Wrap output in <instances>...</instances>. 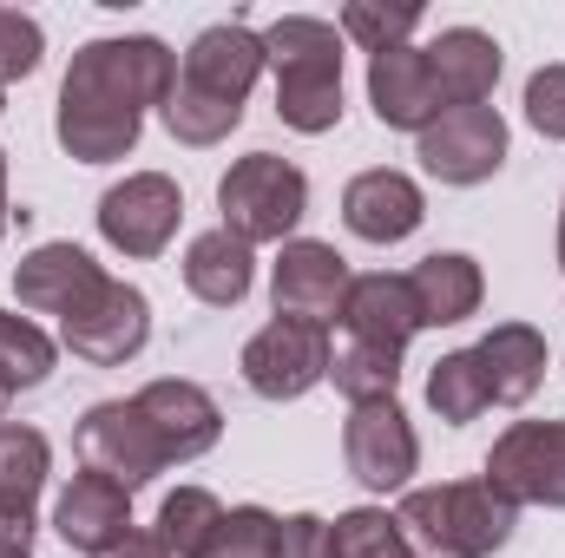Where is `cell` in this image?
<instances>
[{
  "instance_id": "obj_1",
  "label": "cell",
  "mask_w": 565,
  "mask_h": 558,
  "mask_svg": "<svg viewBox=\"0 0 565 558\" xmlns=\"http://www.w3.org/2000/svg\"><path fill=\"white\" fill-rule=\"evenodd\" d=\"M171 86H178V53L151 33H119V40L79 46L60 79V119H53L66 158H79V164L126 158L145 132V112L151 106L164 112Z\"/></svg>"
},
{
  "instance_id": "obj_2",
  "label": "cell",
  "mask_w": 565,
  "mask_h": 558,
  "mask_svg": "<svg viewBox=\"0 0 565 558\" xmlns=\"http://www.w3.org/2000/svg\"><path fill=\"white\" fill-rule=\"evenodd\" d=\"M264 60L277 73V119L289 132H335L342 126V26L289 13L264 26Z\"/></svg>"
},
{
  "instance_id": "obj_3",
  "label": "cell",
  "mask_w": 565,
  "mask_h": 558,
  "mask_svg": "<svg viewBox=\"0 0 565 558\" xmlns=\"http://www.w3.org/2000/svg\"><path fill=\"white\" fill-rule=\"evenodd\" d=\"M395 519L422 558H493L513 539L520 506H507L487 480H440V486H408Z\"/></svg>"
},
{
  "instance_id": "obj_4",
  "label": "cell",
  "mask_w": 565,
  "mask_h": 558,
  "mask_svg": "<svg viewBox=\"0 0 565 558\" xmlns=\"http://www.w3.org/2000/svg\"><path fill=\"white\" fill-rule=\"evenodd\" d=\"M217 211H224V230L244 237L250 250L257 244H289V230L309 211V178L289 158H277V151H250V158H237L224 171Z\"/></svg>"
},
{
  "instance_id": "obj_5",
  "label": "cell",
  "mask_w": 565,
  "mask_h": 558,
  "mask_svg": "<svg viewBox=\"0 0 565 558\" xmlns=\"http://www.w3.org/2000/svg\"><path fill=\"white\" fill-rule=\"evenodd\" d=\"M480 480L507 506H565V420H513Z\"/></svg>"
},
{
  "instance_id": "obj_6",
  "label": "cell",
  "mask_w": 565,
  "mask_h": 558,
  "mask_svg": "<svg viewBox=\"0 0 565 558\" xmlns=\"http://www.w3.org/2000/svg\"><path fill=\"white\" fill-rule=\"evenodd\" d=\"M79 460H86V473H106L113 486H126V493H139L145 480H158L164 466H171V453H164V440H158V427L145 420L139 401H99V408H86L79 420Z\"/></svg>"
},
{
  "instance_id": "obj_7",
  "label": "cell",
  "mask_w": 565,
  "mask_h": 558,
  "mask_svg": "<svg viewBox=\"0 0 565 558\" xmlns=\"http://www.w3.org/2000/svg\"><path fill=\"white\" fill-rule=\"evenodd\" d=\"M60 342L79 362H93V368L132 362L145 342H151V302H145V289H132V282H119V277H99L93 296L60 322Z\"/></svg>"
},
{
  "instance_id": "obj_8",
  "label": "cell",
  "mask_w": 565,
  "mask_h": 558,
  "mask_svg": "<svg viewBox=\"0 0 565 558\" xmlns=\"http://www.w3.org/2000/svg\"><path fill=\"white\" fill-rule=\"evenodd\" d=\"M329 329H316V322H264L250 342H244V382H250V395H264V401H302L316 382H329Z\"/></svg>"
},
{
  "instance_id": "obj_9",
  "label": "cell",
  "mask_w": 565,
  "mask_h": 558,
  "mask_svg": "<svg viewBox=\"0 0 565 558\" xmlns=\"http://www.w3.org/2000/svg\"><path fill=\"white\" fill-rule=\"evenodd\" d=\"M178 217H184V191L164 171H132L99 197V237L126 257H164V244L178 237Z\"/></svg>"
},
{
  "instance_id": "obj_10",
  "label": "cell",
  "mask_w": 565,
  "mask_h": 558,
  "mask_svg": "<svg viewBox=\"0 0 565 558\" xmlns=\"http://www.w3.org/2000/svg\"><path fill=\"white\" fill-rule=\"evenodd\" d=\"M415 158L427 164V178H440V184H487L507 164V119L493 106H447L422 132Z\"/></svg>"
},
{
  "instance_id": "obj_11",
  "label": "cell",
  "mask_w": 565,
  "mask_h": 558,
  "mask_svg": "<svg viewBox=\"0 0 565 558\" xmlns=\"http://www.w3.org/2000/svg\"><path fill=\"white\" fill-rule=\"evenodd\" d=\"M342 453H349V473L369 486V493H402L422 466V440H415V420L402 415L395 401H369V408H349L342 427Z\"/></svg>"
},
{
  "instance_id": "obj_12",
  "label": "cell",
  "mask_w": 565,
  "mask_h": 558,
  "mask_svg": "<svg viewBox=\"0 0 565 558\" xmlns=\"http://www.w3.org/2000/svg\"><path fill=\"white\" fill-rule=\"evenodd\" d=\"M349 264H342V250L335 244H316V237H289L277 257V270H270V302H277V315L289 322H316V329H329L335 315H342V296H349Z\"/></svg>"
},
{
  "instance_id": "obj_13",
  "label": "cell",
  "mask_w": 565,
  "mask_h": 558,
  "mask_svg": "<svg viewBox=\"0 0 565 558\" xmlns=\"http://www.w3.org/2000/svg\"><path fill=\"white\" fill-rule=\"evenodd\" d=\"M264 66H270V60H264V33L224 20V26H204V33L184 46L178 86H191V93H204V99H217V106H244L250 86L264 79Z\"/></svg>"
},
{
  "instance_id": "obj_14",
  "label": "cell",
  "mask_w": 565,
  "mask_h": 558,
  "mask_svg": "<svg viewBox=\"0 0 565 558\" xmlns=\"http://www.w3.org/2000/svg\"><path fill=\"white\" fill-rule=\"evenodd\" d=\"M369 106L388 132H415L422 139L427 126L447 112L440 99V79L427 66V46H395V53H375L369 60Z\"/></svg>"
},
{
  "instance_id": "obj_15",
  "label": "cell",
  "mask_w": 565,
  "mask_h": 558,
  "mask_svg": "<svg viewBox=\"0 0 565 558\" xmlns=\"http://www.w3.org/2000/svg\"><path fill=\"white\" fill-rule=\"evenodd\" d=\"M53 533L86 558H113L132 539V493L113 486L106 473H73V486L53 506Z\"/></svg>"
},
{
  "instance_id": "obj_16",
  "label": "cell",
  "mask_w": 565,
  "mask_h": 558,
  "mask_svg": "<svg viewBox=\"0 0 565 558\" xmlns=\"http://www.w3.org/2000/svg\"><path fill=\"white\" fill-rule=\"evenodd\" d=\"M427 217L422 204V184L408 178V171H362V178H349V191H342V224L362 237V244H402V237H415Z\"/></svg>"
},
{
  "instance_id": "obj_17",
  "label": "cell",
  "mask_w": 565,
  "mask_h": 558,
  "mask_svg": "<svg viewBox=\"0 0 565 558\" xmlns=\"http://www.w3.org/2000/svg\"><path fill=\"white\" fill-rule=\"evenodd\" d=\"M335 322L349 329V342H369V348H388V355H402L422 335L415 289H408V277H388V270H369V277L349 282Z\"/></svg>"
},
{
  "instance_id": "obj_18",
  "label": "cell",
  "mask_w": 565,
  "mask_h": 558,
  "mask_svg": "<svg viewBox=\"0 0 565 558\" xmlns=\"http://www.w3.org/2000/svg\"><path fill=\"white\" fill-rule=\"evenodd\" d=\"M132 401H139L145 420L158 427V440H164L171 466H184V460L211 453V447H217V433H224V415H217V401H211L198 382H178V375H164V382H145Z\"/></svg>"
},
{
  "instance_id": "obj_19",
  "label": "cell",
  "mask_w": 565,
  "mask_h": 558,
  "mask_svg": "<svg viewBox=\"0 0 565 558\" xmlns=\"http://www.w3.org/2000/svg\"><path fill=\"white\" fill-rule=\"evenodd\" d=\"M106 277L79 244H40L33 257H20V270H13V296H20V309H33V315H73L86 296H93V282Z\"/></svg>"
},
{
  "instance_id": "obj_20",
  "label": "cell",
  "mask_w": 565,
  "mask_h": 558,
  "mask_svg": "<svg viewBox=\"0 0 565 558\" xmlns=\"http://www.w3.org/2000/svg\"><path fill=\"white\" fill-rule=\"evenodd\" d=\"M473 362H480V375H487V395H493L500 408H520V401H533V388L546 382V335H540L533 322H500V329H487V335L473 342Z\"/></svg>"
},
{
  "instance_id": "obj_21",
  "label": "cell",
  "mask_w": 565,
  "mask_h": 558,
  "mask_svg": "<svg viewBox=\"0 0 565 558\" xmlns=\"http://www.w3.org/2000/svg\"><path fill=\"white\" fill-rule=\"evenodd\" d=\"M427 66L440 79V99L447 106H487L493 86H500V40L480 33V26H447L427 46Z\"/></svg>"
},
{
  "instance_id": "obj_22",
  "label": "cell",
  "mask_w": 565,
  "mask_h": 558,
  "mask_svg": "<svg viewBox=\"0 0 565 558\" xmlns=\"http://www.w3.org/2000/svg\"><path fill=\"white\" fill-rule=\"evenodd\" d=\"M250 282H257V250H250L244 237H231L224 224L204 230V237H191V250H184V289H191L198 302L237 309V302L250 296Z\"/></svg>"
},
{
  "instance_id": "obj_23",
  "label": "cell",
  "mask_w": 565,
  "mask_h": 558,
  "mask_svg": "<svg viewBox=\"0 0 565 558\" xmlns=\"http://www.w3.org/2000/svg\"><path fill=\"white\" fill-rule=\"evenodd\" d=\"M408 289H415L422 329H454V322H467V315L480 309L487 277H480L473 257H460V250H434V257H422V264L408 270Z\"/></svg>"
},
{
  "instance_id": "obj_24",
  "label": "cell",
  "mask_w": 565,
  "mask_h": 558,
  "mask_svg": "<svg viewBox=\"0 0 565 558\" xmlns=\"http://www.w3.org/2000/svg\"><path fill=\"white\" fill-rule=\"evenodd\" d=\"M46 466H53L46 433L26 420H0V519H33L46 493Z\"/></svg>"
},
{
  "instance_id": "obj_25",
  "label": "cell",
  "mask_w": 565,
  "mask_h": 558,
  "mask_svg": "<svg viewBox=\"0 0 565 558\" xmlns=\"http://www.w3.org/2000/svg\"><path fill=\"white\" fill-rule=\"evenodd\" d=\"M217 526H224V506H217V493H204V486H178V493L158 506V539H164L171 558H211Z\"/></svg>"
},
{
  "instance_id": "obj_26",
  "label": "cell",
  "mask_w": 565,
  "mask_h": 558,
  "mask_svg": "<svg viewBox=\"0 0 565 558\" xmlns=\"http://www.w3.org/2000/svg\"><path fill=\"white\" fill-rule=\"evenodd\" d=\"M53 355H60V342H53L40 322L0 309V395H7V401L26 395V388H40V382L53 375Z\"/></svg>"
},
{
  "instance_id": "obj_27",
  "label": "cell",
  "mask_w": 565,
  "mask_h": 558,
  "mask_svg": "<svg viewBox=\"0 0 565 558\" xmlns=\"http://www.w3.org/2000/svg\"><path fill=\"white\" fill-rule=\"evenodd\" d=\"M427 408L447 420V427H467V420H480L487 408H493V395H487V375H480L473 348H454V355H440V362H434V375H427Z\"/></svg>"
},
{
  "instance_id": "obj_28",
  "label": "cell",
  "mask_w": 565,
  "mask_h": 558,
  "mask_svg": "<svg viewBox=\"0 0 565 558\" xmlns=\"http://www.w3.org/2000/svg\"><path fill=\"white\" fill-rule=\"evenodd\" d=\"M329 382L349 395V408L395 401V388H402V355H388V348H369V342H342V348L329 355Z\"/></svg>"
},
{
  "instance_id": "obj_29",
  "label": "cell",
  "mask_w": 565,
  "mask_h": 558,
  "mask_svg": "<svg viewBox=\"0 0 565 558\" xmlns=\"http://www.w3.org/2000/svg\"><path fill=\"white\" fill-rule=\"evenodd\" d=\"M329 558H422L408 546L402 519H388L382 506H355L329 526Z\"/></svg>"
},
{
  "instance_id": "obj_30",
  "label": "cell",
  "mask_w": 565,
  "mask_h": 558,
  "mask_svg": "<svg viewBox=\"0 0 565 558\" xmlns=\"http://www.w3.org/2000/svg\"><path fill=\"white\" fill-rule=\"evenodd\" d=\"M237 119H244V106H217V99H204V93H191V86H171V99H164V126H171V139L178 144L231 139Z\"/></svg>"
},
{
  "instance_id": "obj_31",
  "label": "cell",
  "mask_w": 565,
  "mask_h": 558,
  "mask_svg": "<svg viewBox=\"0 0 565 558\" xmlns=\"http://www.w3.org/2000/svg\"><path fill=\"white\" fill-rule=\"evenodd\" d=\"M415 7H382V0H349L342 7V40H355L369 60L375 53H395V46H408V33H415Z\"/></svg>"
},
{
  "instance_id": "obj_32",
  "label": "cell",
  "mask_w": 565,
  "mask_h": 558,
  "mask_svg": "<svg viewBox=\"0 0 565 558\" xmlns=\"http://www.w3.org/2000/svg\"><path fill=\"white\" fill-rule=\"evenodd\" d=\"M277 533H282L277 513H264V506H231L224 526H217L211 558H277Z\"/></svg>"
},
{
  "instance_id": "obj_33",
  "label": "cell",
  "mask_w": 565,
  "mask_h": 558,
  "mask_svg": "<svg viewBox=\"0 0 565 558\" xmlns=\"http://www.w3.org/2000/svg\"><path fill=\"white\" fill-rule=\"evenodd\" d=\"M40 53H46V33L40 20H26L20 7H0V86L40 73Z\"/></svg>"
},
{
  "instance_id": "obj_34",
  "label": "cell",
  "mask_w": 565,
  "mask_h": 558,
  "mask_svg": "<svg viewBox=\"0 0 565 558\" xmlns=\"http://www.w3.org/2000/svg\"><path fill=\"white\" fill-rule=\"evenodd\" d=\"M526 126L540 139H565V66H540L526 79Z\"/></svg>"
},
{
  "instance_id": "obj_35",
  "label": "cell",
  "mask_w": 565,
  "mask_h": 558,
  "mask_svg": "<svg viewBox=\"0 0 565 558\" xmlns=\"http://www.w3.org/2000/svg\"><path fill=\"white\" fill-rule=\"evenodd\" d=\"M277 558H329V519H316V513H296V519H282Z\"/></svg>"
},
{
  "instance_id": "obj_36",
  "label": "cell",
  "mask_w": 565,
  "mask_h": 558,
  "mask_svg": "<svg viewBox=\"0 0 565 558\" xmlns=\"http://www.w3.org/2000/svg\"><path fill=\"white\" fill-rule=\"evenodd\" d=\"M0 558H33V519H0Z\"/></svg>"
},
{
  "instance_id": "obj_37",
  "label": "cell",
  "mask_w": 565,
  "mask_h": 558,
  "mask_svg": "<svg viewBox=\"0 0 565 558\" xmlns=\"http://www.w3.org/2000/svg\"><path fill=\"white\" fill-rule=\"evenodd\" d=\"M113 558H171V552H164V539H158V533H132Z\"/></svg>"
},
{
  "instance_id": "obj_38",
  "label": "cell",
  "mask_w": 565,
  "mask_h": 558,
  "mask_svg": "<svg viewBox=\"0 0 565 558\" xmlns=\"http://www.w3.org/2000/svg\"><path fill=\"white\" fill-rule=\"evenodd\" d=\"M7 217L13 211H7V151H0V237H7Z\"/></svg>"
},
{
  "instance_id": "obj_39",
  "label": "cell",
  "mask_w": 565,
  "mask_h": 558,
  "mask_svg": "<svg viewBox=\"0 0 565 558\" xmlns=\"http://www.w3.org/2000/svg\"><path fill=\"white\" fill-rule=\"evenodd\" d=\"M559 250H565V204H559Z\"/></svg>"
},
{
  "instance_id": "obj_40",
  "label": "cell",
  "mask_w": 565,
  "mask_h": 558,
  "mask_svg": "<svg viewBox=\"0 0 565 558\" xmlns=\"http://www.w3.org/2000/svg\"><path fill=\"white\" fill-rule=\"evenodd\" d=\"M0 106H7V86H0Z\"/></svg>"
},
{
  "instance_id": "obj_41",
  "label": "cell",
  "mask_w": 565,
  "mask_h": 558,
  "mask_svg": "<svg viewBox=\"0 0 565 558\" xmlns=\"http://www.w3.org/2000/svg\"><path fill=\"white\" fill-rule=\"evenodd\" d=\"M559 270H565V250H559Z\"/></svg>"
},
{
  "instance_id": "obj_42",
  "label": "cell",
  "mask_w": 565,
  "mask_h": 558,
  "mask_svg": "<svg viewBox=\"0 0 565 558\" xmlns=\"http://www.w3.org/2000/svg\"><path fill=\"white\" fill-rule=\"evenodd\" d=\"M0 408H7V395H0Z\"/></svg>"
}]
</instances>
